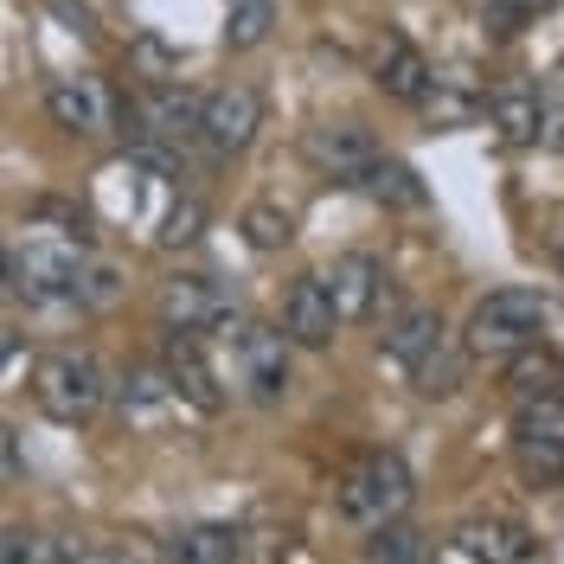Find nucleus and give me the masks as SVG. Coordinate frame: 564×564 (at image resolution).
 Returning <instances> with one entry per match:
<instances>
[{
    "label": "nucleus",
    "mask_w": 564,
    "mask_h": 564,
    "mask_svg": "<svg viewBox=\"0 0 564 564\" xmlns=\"http://www.w3.org/2000/svg\"><path fill=\"white\" fill-rule=\"evenodd\" d=\"M180 206V180L167 154H148V148H129L122 161H109L97 174V212L109 225H135L148 238H161L167 212Z\"/></svg>",
    "instance_id": "1"
},
{
    "label": "nucleus",
    "mask_w": 564,
    "mask_h": 564,
    "mask_svg": "<svg viewBox=\"0 0 564 564\" xmlns=\"http://www.w3.org/2000/svg\"><path fill=\"white\" fill-rule=\"evenodd\" d=\"M7 282L26 302H77V295H90V282H104V270L90 263L84 231H45L39 225L20 250H7Z\"/></svg>",
    "instance_id": "2"
},
{
    "label": "nucleus",
    "mask_w": 564,
    "mask_h": 564,
    "mask_svg": "<svg viewBox=\"0 0 564 564\" xmlns=\"http://www.w3.org/2000/svg\"><path fill=\"white\" fill-rule=\"evenodd\" d=\"M386 359L423 391V398H449L462 386V366H468V352L462 340L443 327L436 308H404V315L386 327Z\"/></svg>",
    "instance_id": "3"
},
{
    "label": "nucleus",
    "mask_w": 564,
    "mask_h": 564,
    "mask_svg": "<svg viewBox=\"0 0 564 564\" xmlns=\"http://www.w3.org/2000/svg\"><path fill=\"white\" fill-rule=\"evenodd\" d=\"M545 321H552V295H539V289H494L462 321V352L468 359H513L520 347H532L545 334Z\"/></svg>",
    "instance_id": "4"
},
{
    "label": "nucleus",
    "mask_w": 564,
    "mask_h": 564,
    "mask_svg": "<svg viewBox=\"0 0 564 564\" xmlns=\"http://www.w3.org/2000/svg\"><path fill=\"white\" fill-rule=\"evenodd\" d=\"M33 404L52 423H90L109 404V372L97 352L84 347H52L33 359Z\"/></svg>",
    "instance_id": "5"
},
{
    "label": "nucleus",
    "mask_w": 564,
    "mask_h": 564,
    "mask_svg": "<svg viewBox=\"0 0 564 564\" xmlns=\"http://www.w3.org/2000/svg\"><path fill=\"white\" fill-rule=\"evenodd\" d=\"M411 494H417V481H411L404 456H398V449H372V456L334 488V507H340V520H347L352 532H379V527H391V520H404Z\"/></svg>",
    "instance_id": "6"
},
{
    "label": "nucleus",
    "mask_w": 564,
    "mask_h": 564,
    "mask_svg": "<svg viewBox=\"0 0 564 564\" xmlns=\"http://www.w3.org/2000/svg\"><path fill=\"white\" fill-rule=\"evenodd\" d=\"M513 462L532 488H564V386L513 391Z\"/></svg>",
    "instance_id": "7"
},
{
    "label": "nucleus",
    "mask_w": 564,
    "mask_h": 564,
    "mask_svg": "<svg viewBox=\"0 0 564 564\" xmlns=\"http://www.w3.org/2000/svg\"><path fill=\"white\" fill-rule=\"evenodd\" d=\"M231 379L245 398L257 404H276L289 391V334L282 327H263V321H245L231 334Z\"/></svg>",
    "instance_id": "8"
},
{
    "label": "nucleus",
    "mask_w": 564,
    "mask_h": 564,
    "mask_svg": "<svg viewBox=\"0 0 564 564\" xmlns=\"http://www.w3.org/2000/svg\"><path fill=\"white\" fill-rule=\"evenodd\" d=\"M116 391V411H122V423L135 430V436H161V430H174L193 404L180 398V386L167 379V366H129L122 372V386Z\"/></svg>",
    "instance_id": "9"
},
{
    "label": "nucleus",
    "mask_w": 564,
    "mask_h": 564,
    "mask_svg": "<svg viewBox=\"0 0 564 564\" xmlns=\"http://www.w3.org/2000/svg\"><path fill=\"white\" fill-rule=\"evenodd\" d=\"M154 315L167 334H199L206 340L212 327H225L231 321V295L218 289L212 276H193V270H180L154 289Z\"/></svg>",
    "instance_id": "10"
},
{
    "label": "nucleus",
    "mask_w": 564,
    "mask_h": 564,
    "mask_svg": "<svg viewBox=\"0 0 564 564\" xmlns=\"http://www.w3.org/2000/svg\"><path fill=\"white\" fill-rule=\"evenodd\" d=\"M199 129H206L212 154H245L263 129V97L250 84H218L199 97Z\"/></svg>",
    "instance_id": "11"
},
{
    "label": "nucleus",
    "mask_w": 564,
    "mask_h": 564,
    "mask_svg": "<svg viewBox=\"0 0 564 564\" xmlns=\"http://www.w3.org/2000/svg\"><path fill=\"white\" fill-rule=\"evenodd\" d=\"M45 116H52V129H65V135L97 141V135H109L116 104H109V90L97 77H52V84H45Z\"/></svg>",
    "instance_id": "12"
},
{
    "label": "nucleus",
    "mask_w": 564,
    "mask_h": 564,
    "mask_svg": "<svg viewBox=\"0 0 564 564\" xmlns=\"http://www.w3.org/2000/svg\"><path fill=\"white\" fill-rule=\"evenodd\" d=\"M321 282H327V295H334L340 327H347V321H372V315H379V302H386V263H379V257H366V250L334 257V263L321 270Z\"/></svg>",
    "instance_id": "13"
},
{
    "label": "nucleus",
    "mask_w": 564,
    "mask_h": 564,
    "mask_svg": "<svg viewBox=\"0 0 564 564\" xmlns=\"http://www.w3.org/2000/svg\"><path fill=\"white\" fill-rule=\"evenodd\" d=\"M456 552L468 564H539V539L507 513H475L456 527Z\"/></svg>",
    "instance_id": "14"
},
{
    "label": "nucleus",
    "mask_w": 564,
    "mask_h": 564,
    "mask_svg": "<svg viewBox=\"0 0 564 564\" xmlns=\"http://www.w3.org/2000/svg\"><path fill=\"white\" fill-rule=\"evenodd\" d=\"M302 154H308V161H315L327 180H347V186H359V174H366V167H372L386 148L366 135L359 122H321V129H308Z\"/></svg>",
    "instance_id": "15"
},
{
    "label": "nucleus",
    "mask_w": 564,
    "mask_h": 564,
    "mask_svg": "<svg viewBox=\"0 0 564 564\" xmlns=\"http://www.w3.org/2000/svg\"><path fill=\"white\" fill-rule=\"evenodd\" d=\"M282 334H289V347H334L340 315H334V295H327L321 276L289 282V295H282Z\"/></svg>",
    "instance_id": "16"
},
{
    "label": "nucleus",
    "mask_w": 564,
    "mask_h": 564,
    "mask_svg": "<svg viewBox=\"0 0 564 564\" xmlns=\"http://www.w3.org/2000/svg\"><path fill=\"white\" fill-rule=\"evenodd\" d=\"M161 366H167V379L180 386V398L212 417L218 404H225V391H218V372H212L206 347H199V334H167V347H161Z\"/></svg>",
    "instance_id": "17"
},
{
    "label": "nucleus",
    "mask_w": 564,
    "mask_h": 564,
    "mask_svg": "<svg viewBox=\"0 0 564 564\" xmlns=\"http://www.w3.org/2000/svg\"><path fill=\"white\" fill-rule=\"evenodd\" d=\"M372 84H379L386 97H398V104H423V90H430L436 77H430V65H423V52L411 39L391 33L386 45H379V58H372Z\"/></svg>",
    "instance_id": "18"
},
{
    "label": "nucleus",
    "mask_w": 564,
    "mask_h": 564,
    "mask_svg": "<svg viewBox=\"0 0 564 564\" xmlns=\"http://www.w3.org/2000/svg\"><path fill=\"white\" fill-rule=\"evenodd\" d=\"M245 558V532L193 520V527L167 532V564H238Z\"/></svg>",
    "instance_id": "19"
},
{
    "label": "nucleus",
    "mask_w": 564,
    "mask_h": 564,
    "mask_svg": "<svg viewBox=\"0 0 564 564\" xmlns=\"http://www.w3.org/2000/svg\"><path fill=\"white\" fill-rule=\"evenodd\" d=\"M488 116L494 129L507 141H539L545 135V97L539 90H500V97H488Z\"/></svg>",
    "instance_id": "20"
},
{
    "label": "nucleus",
    "mask_w": 564,
    "mask_h": 564,
    "mask_svg": "<svg viewBox=\"0 0 564 564\" xmlns=\"http://www.w3.org/2000/svg\"><path fill=\"white\" fill-rule=\"evenodd\" d=\"M359 193H372L379 206H423L430 193H423V180L404 167V161H391V154H379L366 174H359Z\"/></svg>",
    "instance_id": "21"
},
{
    "label": "nucleus",
    "mask_w": 564,
    "mask_h": 564,
    "mask_svg": "<svg viewBox=\"0 0 564 564\" xmlns=\"http://www.w3.org/2000/svg\"><path fill=\"white\" fill-rule=\"evenodd\" d=\"M366 564H430V539L404 520H391L366 539Z\"/></svg>",
    "instance_id": "22"
},
{
    "label": "nucleus",
    "mask_w": 564,
    "mask_h": 564,
    "mask_svg": "<svg viewBox=\"0 0 564 564\" xmlns=\"http://www.w3.org/2000/svg\"><path fill=\"white\" fill-rule=\"evenodd\" d=\"M270 26H276V7L270 0H231L225 7V45L231 52H257L270 39Z\"/></svg>",
    "instance_id": "23"
},
{
    "label": "nucleus",
    "mask_w": 564,
    "mask_h": 564,
    "mask_svg": "<svg viewBox=\"0 0 564 564\" xmlns=\"http://www.w3.org/2000/svg\"><path fill=\"white\" fill-rule=\"evenodd\" d=\"M238 225H245V238H250L257 250H282L289 238H295V218H289V212H282L276 199H250Z\"/></svg>",
    "instance_id": "24"
},
{
    "label": "nucleus",
    "mask_w": 564,
    "mask_h": 564,
    "mask_svg": "<svg viewBox=\"0 0 564 564\" xmlns=\"http://www.w3.org/2000/svg\"><path fill=\"white\" fill-rule=\"evenodd\" d=\"M33 545H39V532L0 527V564H33Z\"/></svg>",
    "instance_id": "25"
},
{
    "label": "nucleus",
    "mask_w": 564,
    "mask_h": 564,
    "mask_svg": "<svg viewBox=\"0 0 564 564\" xmlns=\"http://www.w3.org/2000/svg\"><path fill=\"white\" fill-rule=\"evenodd\" d=\"M558 0H494V13L500 20H539V13H552Z\"/></svg>",
    "instance_id": "26"
},
{
    "label": "nucleus",
    "mask_w": 564,
    "mask_h": 564,
    "mask_svg": "<svg viewBox=\"0 0 564 564\" xmlns=\"http://www.w3.org/2000/svg\"><path fill=\"white\" fill-rule=\"evenodd\" d=\"M20 468V443H13V423H0V481Z\"/></svg>",
    "instance_id": "27"
},
{
    "label": "nucleus",
    "mask_w": 564,
    "mask_h": 564,
    "mask_svg": "<svg viewBox=\"0 0 564 564\" xmlns=\"http://www.w3.org/2000/svg\"><path fill=\"white\" fill-rule=\"evenodd\" d=\"M20 359H26V347H20V340H13V334L0 327V386H7V372H13Z\"/></svg>",
    "instance_id": "28"
},
{
    "label": "nucleus",
    "mask_w": 564,
    "mask_h": 564,
    "mask_svg": "<svg viewBox=\"0 0 564 564\" xmlns=\"http://www.w3.org/2000/svg\"><path fill=\"white\" fill-rule=\"evenodd\" d=\"M90 564H141V558L122 552V545H90Z\"/></svg>",
    "instance_id": "29"
},
{
    "label": "nucleus",
    "mask_w": 564,
    "mask_h": 564,
    "mask_svg": "<svg viewBox=\"0 0 564 564\" xmlns=\"http://www.w3.org/2000/svg\"><path fill=\"white\" fill-rule=\"evenodd\" d=\"M0 276H7V245H0Z\"/></svg>",
    "instance_id": "30"
},
{
    "label": "nucleus",
    "mask_w": 564,
    "mask_h": 564,
    "mask_svg": "<svg viewBox=\"0 0 564 564\" xmlns=\"http://www.w3.org/2000/svg\"><path fill=\"white\" fill-rule=\"evenodd\" d=\"M558 250H564V245H558Z\"/></svg>",
    "instance_id": "31"
}]
</instances>
